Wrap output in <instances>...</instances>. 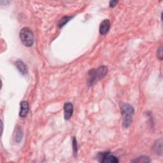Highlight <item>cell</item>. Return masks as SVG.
I'll return each mask as SVG.
<instances>
[{
  "instance_id": "cell-1",
  "label": "cell",
  "mask_w": 163,
  "mask_h": 163,
  "mask_svg": "<svg viewBox=\"0 0 163 163\" xmlns=\"http://www.w3.org/2000/svg\"><path fill=\"white\" fill-rule=\"evenodd\" d=\"M120 108L122 116V125L125 128H128L131 124L135 109L131 104L124 103L120 104Z\"/></svg>"
},
{
  "instance_id": "cell-2",
  "label": "cell",
  "mask_w": 163,
  "mask_h": 163,
  "mask_svg": "<svg viewBox=\"0 0 163 163\" xmlns=\"http://www.w3.org/2000/svg\"><path fill=\"white\" fill-rule=\"evenodd\" d=\"M108 73V68L106 66H101L98 69L91 70L88 75L87 83L89 86H92L98 80L103 79Z\"/></svg>"
},
{
  "instance_id": "cell-3",
  "label": "cell",
  "mask_w": 163,
  "mask_h": 163,
  "mask_svg": "<svg viewBox=\"0 0 163 163\" xmlns=\"http://www.w3.org/2000/svg\"><path fill=\"white\" fill-rule=\"evenodd\" d=\"M20 39L26 47H31L34 43V35L32 31L28 27H24L20 31Z\"/></svg>"
},
{
  "instance_id": "cell-4",
  "label": "cell",
  "mask_w": 163,
  "mask_h": 163,
  "mask_svg": "<svg viewBox=\"0 0 163 163\" xmlns=\"http://www.w3.org/2000/svg\"><path fill=\"white\" fill-rule=\"evenodd\" d=\"M98 159L102 163H117L119 162L117 157L112 155L109 152H100L98 154Z\"/></svg>"
},
{
  "instance_id": "cell-5",
  "label": "cell",
  "mask_w": 163,
  "mask_h": 163,
  "mask_svg": "<svg viewBox=\"0 0 163 163\" xmlns=\"http://www.w3.org/2000/svg\"><path fill=\"white\" fill-rule=\"evenodd\" d=\"M73 113V105L71 103H66L64 105V115L66 120L71 119Z\"/></svg>"
},
{
  "instance_id": "cell-6",
  "label": "cell",
  "mask_w": 163,
  "mask_h": 163,
  "mask_svg": "<svg viewBox=\"0 0 163 163\" xmlns=\"http://www.w3.org/2000/svg\"><path fill=\"white\" fill-rule=\"evenodd\" d=\"M110 27V22L108 19H104L103 21L100 26V33L101 35H106Z\"/></svg>"
},
{
  "instance_id": "cell-7",
  "label": "cell",
  "mask_w": 163,
  "mask_h": 163,
  "mask_svg": "<svg viewBox=\"0 0 163 163\" xmlns=\"http://www.w3.org/2000/svg\"><path fill=\"white\" fill-rule=\"evenodd\" d=\"M29 112V104L27 101H23L21 103V110L19 116L21 117H26Z\"/></svg>"
},
{
  "instance_id": "cell-8",
  "label": "cell",
  "mask_w": 163,
  "mask_h": 163,
  "mask_svg": "<svg viewBox=\"0 0 163 163\" xmlns=\"http://www.w3.org/2000/svg\"><path fill=\"white\" fill-rule=\"evenodd\" d=\"M15 65L17 68L18 69V70L20 71L21 73H22V75H25L27 73V66L23 63L22 61L21 60H18L16 61L15 63Z\"/></svg>"
},
{
  "instance_id": "cell-9",
  "label": "cell",
  "mask_w": 163,
  "mask_h": 163,
  "mask_svg": "<svg viewBox=\"0 0 163 163\" xmlns=\"http://www.w3.org/2000/svg\"><path fill=\"white\" fill-rule=\"evenodd\" d=\"M23 137V131L21 127H17L16 129H15V132L14 135V141L19 143Z\"/></svg>"
},
{
  "instance_id": "cell-10",
  "label": "cell",
  "mask_w": 163,
  "mask_h": 163,
  "mask_svg": "<svg viewBox=\"0 0 163 163\" xmlns=\"http://www.w3.org/2000/svg\"><path fill=\"white\" fill-rule=\"evenodd\" d=\"M154 149L155 152L158 155H162V139H159L157 140V141L155 143Z\"/></svg>"
},
{
  "instance_id": "cell-11",
  "label": "cell",
  "mask_w": 163,
  "mask_h": 163,
  "mask_svg": "<svg viewBox=\"0 0 163 163\" xmlns=\"http://www.w3.org/2000/svg\"><path fill=\"white\" fill-rule=\"evenodd\" d=\"M132 162H141V163H143V162H150V160L148 157L146 156H141L140 157L135 160H132Z\"/></svg>"
},
{
  "instance_id": "cell-12",
  "label": "cell",
  "mask_w": 163,
  "mask_h": 163,
  "mask_svg": "<svg viewBox=\"0 0 163 163\" xmlns=\"http://www.w3.org/2000/svg\"><path fill=\"white\" fill-rule=\"evenodd\" d=\"M72 17H68V16H66V17H63L62 19H61V20H60V21H59V24H58V26H59V27H63L67 22H68L70 20V19Z\"/></svg>"
},
{
  "instance_id": "cell-13",
  "label": "cell",
  "mask_w": 163,
  "mask_h": 163,
  "mask_svg": "<svg viewBox=\"0 0 163 163\" xmlns=\"http://www.w3.org/2000/svg\"><path fill=\"white\" fill-rule=\"evenodd\" d=\"M73 150L74 155L75 156H76V154H77L78 149H77V141H76L75 137H73Z\"/></svg>"
},
{
  "instance_id": "cell-14",
  "label": "cell",
  "mask_w": 163,
  "mask_h": 163,
  "mask_svg": "<svg viewBox=\"0 0 163 163\" xmlns=\"http://www.w3.org/2000/svg\"><path fill=\"white\" fill-rule=\"evenodd\" d=\"M157 55L160 60H162V46H161L159 48H158L157 51Z\"/></svg>"
},
{
  "instance_id": "cell-15",
  "label": "cell",
  "mask_w": 163,
  "mask_h": 163,
  "mask_svg": "<svg viewBox=\"0 0 163 163\" xmlns=\"http://www.w3.org/2000/svg\"><path fill=\"white\" fill-rule=\"evenodd\" d=\"M118 1H111L110 2V7H115L116 6V5L118 3Z\"/></svg>"
},
{
  "instance_id": "cell-16",
  "label": "cell",
  "mask_w": 163,
  "mask_h": 163,
  "mask_svg": "<svg viewBox=\"0 0 163 163\" xmlns=\"http://www.w3.org/2000/svg\"><path fill=\"white\" fill-rule=\"evenodd\" d=\"M1 124H2V133H3V122H2Z\"/></svg>"
}]
</instances>
